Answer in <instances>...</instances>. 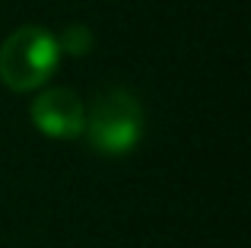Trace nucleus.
I'll return each instance as SVG.
<instances>
[{
  "instance_id": "obj_1",
  "label": "nucleus",
  "mask_w": 251,
  "mask_h": 248,
  "mask_svg": "<svg viewBox=\"0 0 251 248\" xmlns=\"http://www.w3.org/2000/svg\"><path fill=\"white\" fill-rule=\"evenodd\" d=\"M83 134L96 153L102 156H127L143 140V105L130 89L108 86L96 96L86 112Z\"/></svg>"
},
{
  "instance_id": "obj_2",
  "label": "nucleus",
  "mask_w": 251,
  "mask_h": 248,
  "mask_svg": "<svg viewBox=\"0 0 251 248\" xmlns=\"http://www.w3.org/2000/svg\"><path fill=\"white\" fill-rule=\"evenodd\" d=\"M57 61H61V48L54 32L42 25H23L10 32L0 45V83L13 93L42 89L57 70Z\"/></svg>"
},
{
  "instance_id": "obj_3",
  "label": "nucleus",
  "mask_w": 251,
  "mask_h": 248,
  "mask_svg": "<svg viewBox=\"0 0 251 248\" xmlns=\"http://www.w3.org/2000/svg\"><path fill=\"white\" fill-rule=\"evenodd\" d=\"M83 121H86V108L74 89L48 86L32 99V124L45 137L74 140V137L83 134Z\"/></svg>"
},
{
  "instance_id": "obj_4",
  "label": "nucleus",
  "mask_w": 251,
  "mask_h": 248,
  "mask_svg": "<svg viewBox=\"0 0 251 248\" xmlns=\"http://www.w3.org/2000/svg\"><path fill=\"white\" fill-rule=\"evenodd\" d=\"M57 48H61V54L67 51V54H76V57H83L86 51L92 48V32L86 29L83 23H74V25H67V29H64V35H57Z\"/></svg>"
}]
</instances>
